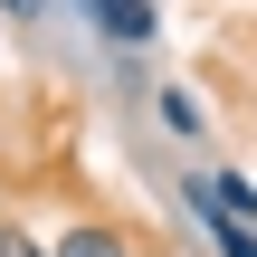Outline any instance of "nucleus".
I'll return each instance as SVG.
<instances>
[{"mask_svg":"<svg viewBox=\"0 0 257 257\" xmlns=\"http://www.w3.org/2000/svg\"><path fill=\"white\" fill-rule=\"evenodd\" d=\"M76 10H86V0H76Z\"/></svg>","mask_w":257,"mask_h":257,"instance_id":"obj_7","label":"nucleus"},{"mask_svg":"<svg viewBox=\"0 0 257 257\" xmlns=\"http://www.w3.org/2000/svg\"><path fill=\"white\" fill-rule=\"evenodd\" d=\"M191 200H200V191H191ZM200 219H210L219 257H257V229H248V219H229V210H210V200H200Z\"/></svg>","mask_w":257,"mask_h":257,"instance_id":"obj_3","label":"nucleus"},{"mask_svg":"<svg viewBox=\"0 0 257 257\" xmlns=\"http://www.w3.org/2000/svg\"><path fill=\"white\" fill-rule=\"evenodd\" d=\"M48 257H143V238H134L124 219H67V229L48 238Z\"/></svg>","mask_w":257,"mask_h":257,"instance_id":"obj_1","label":"nucleus"},{"mask_svg":"<svg viewBox=\"0 0 257 257\" xmlns=\"http://www.w3.org/2000/svg\"><path fill=\"white\" fill-rule=\"evenodd\" d=\"M0 257H48V238H29L19 219H0Z\"/></svg>","mask_w":257,"mask_h":257,"instance_id":"obj_5","label":"nucleus"},{"mask_svg":"<svg viewBox=\"0 0 257 257\" xmlns=\"http://www.w3.org/2000/svg\"><path fill=\"white\" fill-rule=\"evenodd\" d=\"M86 19H95L114 48H153V29H162V10H153V0H86Z\"/></svg>","mask_w":257,"mask_h":257,"instance_id":"obj_2","label":"nucleus"},{"mask_svg":"<svg viewBox=\"0 0 257 257\" xmlns=\"http://www.w3.org/2000/svg\"><path fill=\"white\" fill-rule=\"evenodd\" d=\"M162 124H172L181 143H200V95H191V86H162Z\"/></svg>","mask_w":257,"mask_h":257,"instance_id":"obj_4","label":"nucleus"},{"mask_svg":"<svg viewBox=\"0 0 257 257\" xmlns=\"http://www.w3.org/2000/svg\"><path fill=\"white\" fill-rule=\"evenodd\" d=\"M0 10H10V19H38V10H48V0H0Z\"/></svg>","mask_w":257,"mask_h":257,"instance_id":"obj_6","label":"nucleus"}]
</instances>
